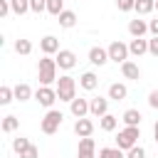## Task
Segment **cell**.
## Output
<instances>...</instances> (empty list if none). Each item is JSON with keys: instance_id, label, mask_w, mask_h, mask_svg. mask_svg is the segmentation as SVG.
Returning a JSON list of instances; mask_svg holds the SVG:
<instances>
[{"instance_id": "cb8c5ba5", "label": "cell", "mask_w": 158, "mask_h": 158, "mask_svg": "<svg viewBox=\"0 0 158 158\" xmlns=\"http://www.w3.org/2000/svg\"><path fill=\"white\" fill-rule=\"evenodd\" d=\"M15 52H17V54H22V57H27V54L32 52V42H30V40H25V37H20V40L15 42Z\"/></svg>"}, {"instance_id": "603a6c76", "label": "cell", "mask_w": 158, "mask_h": 158, "mask_svg": "<svg viewBox=\"0 0 158 158\" xmlns=\"http://www.w3.org/2000/svg\"><path fill=\"white\" fill-rule=\"evenodd\" d=\"M15 99H17V101H27V99H32V89H30V84H17V86H15Z\"/></svg>"}, {"instance_id": "9c48e42d", "label": "cell", "mask_w": 158, "mask_h": 158, "mask_svg": "<svg viewBox=\"0 0 158 158\" xmlns=\"http://www.w3.org/2000/svg\"><path fill=\"white\" fill-rule=\"evenodd\" d=\"M89 62H91L94 67H104L106 62H111V59H109V49H104V47H91V49H89Z\"/></svg>"}, {"instance_id": "2e32d148", "label": "cell", "mask_w": 158, "mask_h": 158, "mask_svg": "<svg viewBox=\"0 0 158 158\" xmlns=\"http://www.w3.org/2000/svg\"><path fill=\"white\" fill-rule=\"evenodd\" d=\"M79 86H81L84 91H94V89L99 86V79H96V74H94V72H84V74L79 77Z\"/></svg>"}, {"instance_id": "d6a6232c", "label": "cell", "mask_w": 158, "mask_h": 158, "mask_svg": "<svg viewBox=\"0 0 158 158\" xmlns=\"http://www.w3.org/2000/svg\"><path fill=\"white\" fill-rule=\"evenodd\" d=\"M30 10L37 12V15L44 12V10H47V0H30Z\"/></svg>"}, {"instance_id": "8fae6325", "label": "cell", "mask_w": 158, "mask_h": 158, "mask_svg": "<svg viewBox=\"0 0 158 158\" xmlns=\"http://www.w3.org/2000/svg\"><path fill=\"white\" fill-rule=\"evenodd\" d=\"M94 151H96V143L91 136H84L79 141V151H77V158H94Z\"/></svg>"}, {"instance_id": "1f68e13d", "label": "cell", "mask_w": 158, "mask_h": 158, "mask_svg": "<svg viewBox=\"0 0 158 158\" xmlns=\"http://www.w3.org/2000/svg\"><path fill=\"white\" fill-rule=\"evenodd\" d=\"M116 7H118L121 12H131V10L136 7V0H116Z\"/></svg>"}, {"instance_id": "83f0119b", "label": "cell", "mask_w": 158, "mask_h": 158, "mask_svg": "<svg viewBox=\"0 0 158 158\" xmlns=\"http://www.w3.org/2000/svg\"><path fill=\"white\" fill-rule=\"evenodd\" d=\"M99 158H126V156H123V151L116 146V148H101V151H99Z\"/></svg>"}, {"instance_id": "f1b7e54d", "label": "cell", "mask_w": 158, "mask_h": 158, "mask_svg": "<svg viewBox=\"0 0 158 158\" xmlns=\"http://www.w3.org/2000/svg\"><path fill=\"white\" fill-rule=\"evenodd\" d=\"M62 10H64V0H47V12H49V15L57 17Z\"/></svg>"}, {"instance_id": "44dd1931", "label": "cell", "mask_w": 158, "mask_h": 158, "mask_svg": "<svg viewBox=\"0 0 158 158\" xmlns=\"http://www.w3.org/2000/svg\"><path fill=\"white\" fill-rule=\"evenodd\" d=\"M57 17H59V27H64V30H69V27L77 25V15H74L72 10H62Z\"/></svg>"}, {"instance_id": "ffe728a7", "label": "cell", "mask_w": 158, "mask_h": 158, "mask_svg": "<svg viewBox=\"0 0 158 158\" xmlns=\"http://www.w3.org/2000/svg\"><path fill=\"white\" fill-rule=\"evenodd\" d=\"M99 126H101V131L111 133V131L118 126V116H114V114H104V116L99 118Z\"/></svg>"}, {"instance_id": "ab89813d", "label": "cell", "mask_w": 158, "mask_h": 158, "mask_svg": "<svg viewBox=\"0 0 158 158\" xmlns=\"http://www.w3.org/2000/svg\"><path fill=\"white\" fill-rule=\"evenodd\" d=\"M156 10H158V0H156Z\"/></svg>"}, {"instance_id": "ac0fdd59", "label": "cell", "mask_w": 158, "mask_h": 158, "mask_svg": "<svg viewBox=\"0 0 158 158\" xmlns=\"http://www.w3.org/2000/svg\"><path fill=\"white\" fill-rule=\"evenodd\" d=\"M128 32H131L133 37H143V35L148 32V22L136 17V20H131V22H128Z\"/></svg>"}, {"instance_id": "7a4b0ae2", "label": "cell", "mask_w": 158, "mask_h": 158, "mask_svg": "<svg viewBox=\"0 0 158 158\" xmlns=\"http://www.w3.org/2000/svg\"><path fill=\"white\" fill-rule=\"evenodd\" d=\"M54 89H57L59 101H72V99H77V81H74V77H69V74L59 77Z\"/></svg>"}, {"instance_id": "8992f818", "label": "cell", "mask_w": 158, "mask_h": 158, "mask_svg": "<svg viewBox=\"0 0 158 158\" xmlns=\"http://www.w3.org/2000/svg\"><path fill=\"white\" fill-rule=\"evenodd\" d=\"M35 99H37V101H40L44 109H52V104H54L59 96H57V89H52V86H44V84H42V86H37Z\"/></svg>"}, {"instance_id": "f35d334b", "label": "cell", "mask_w": 158, "mask_h": 158, "mask_svg": "<svg viewBox=\"0 0 158 158\" xmlns=\"http://www.w3.org/2000/svg\"><path fill=\"white\" fill-rule=\"evenodd\" d=\"M153 136H156V143H158V121H156V126H153Z\"/></svg>"}, {"instance_id": "8d00e7d4", "label": "cell", "mask_w": 158, "mask_h": 158, "mask_svg": "<svg viewBox=\"0 0 158 158\" xmlns=\"http://www.w3.org/2000/svg\"><path fill=\"white\" fill-rule=\"evenodd\" d=\"M148 52H151L153 57H158V37H153V40H148Z\"/></svg>"}, {"instance_id": "52a82bcc", "label": "cell", "mask_w": 158, "mask_h": 158, "mask_svg": "<svg viewBox=\"0 0 158 158\" xmlns=\"http://www.w3.org/2000/svg\"><path fill=\"white\" fill-rule=\"evenodd\" d=\"M89 114L96 116V118H101L104 114H109V99H104V96L89 99Z\"/></svg>"}, {"instance_id": "836d02e7", "label": "cell", "mask_w": 158, "mask_h": 158, "mask_svg": "<svg viewBox=\"0 0 158 158\" xmlns=\"http://www.w3.org/2000/svg\"><path fill=\"white\" fill-rule=\"evenodd\" d=\"M20 158H40V148L37 146H30V148H25L20 153Z\"/></svg>"}, {"instance_id": "d6986e66", "label": "cell", "mask_w": 158, "mask_h": 158, "mask_svg": "<svg viewBox=\"0 0 158 158\" xmlns=\"http://www.w3.org/2000/svg\"><path fill=\"white\" fill-rule=\"evenodd\" d=\"M141 118H143V116H141V111H138V109H126V111H123V116H121V121H123L126 126H138V123H141Z\"/></svg>"}, {"instance_id": "e0dca14e", "label": "cell", "mask_w": 158, "mask_h": 158, "mask_svg": "<svg viewBox=\"0 0 158 158\" xmlns=\"http://www.w3.org/2000/svg\"><path fill=\"white\" fill-rule=\"evenodd\" d=\"M128 96V89H126V84H118V81H114L111 86H109V99H114V101H123Z\"/></svg>"}, {"instance_id": "4316f807", "label": "cell", "mask_w": 158, "mask_h": 158, "mask_svg": "<svg viewBox=\"0 0 158 158\" xmlns=\"http://www.w3.org/2000/svg\"><path fill=\"white\" fill-rule=\"evenodd\" d=\"M30 146H32V143H30V141H27L25 136H17V138H12V151H15L17 156H20V153H22L25 148H30Z\"/></svg>"}, {"instance_id": "6da1fadb", "label": "cell", "mask_w": 158, "mask_h": 158, "mask_svg": "<svg viewBox=\"0 0 158 158\" xmlns=\"http://www.w3.org/2000/svg\"><path fill=\"white\" fill-rule=\"evenodd\" d=\"M37 77H40V84L49 86L57 81V59H52L49 54H44L37 64Z\"/></svg>"}, {"instance_id": "484cf974", "label": "cell", "mask_w": 158, "mask_h": 158, "mask_svg": "<svg viewBox=\"0 0 158 158\" xmlns=\"http://www.w3.org/2000/svg\"><path fill=\"white\" fill-rule=\"evenodd\" d=\"M10 7L15 15H25L30 10V0H10Z\"/></svg>"}, {"instance_id": "f546056e", "label": "cell", "mask_w": 158, "mask_h": 158, "mask_svg": "<svg viewBox=\"0 0 158 158\" xmlns=\"http://www.w3.org/2000/svg\"><path fill=\"white\" fill-rule=\"evenodd\" d=\"M12 96H15V89H10V86H0V104H2V106H7V104L12 101Z\"/></svg>"}, {"instance_id": "4fadbf2b", "label": "cell", "mask_w": 158, "mask_h": 158, "mask_svg": "<svg viewBox=\"0 0 158 158\" xmlns=\"http://www.w3.org/2000/svg\"><path fill=\"white\" fill-rule=\"evenodd\" d=\"M74 133H77L79 138L91 136V133H94V121H89L86 116H84V118H77V121H74Z\"/></svg>"}, {"instance_id": "74e56055", "label": "cell", "mask_w": 158, "mask_h": 158, "mask_svg": "<svg viewBox=\"0 0 158 158\" xmlns=\"http://www.w3.org/2000/svg\"><path fill=\"white\" fill-rule=\"evenodd\" d=\"M148 32H151V35H153V37H158V17H156V20H151V22H148Z\"/></svg>"}, {"instance_id": "7c38bea8", "label": "cell", "mask_w": 158, "mask_h": 158, "mask_svg": "<svg viewBox=\"0 0 158 158\" xmlns=\"http://www.w3.org/2000/svg\"><path fill=\"white\" fill-rule=\"evenodd\" d=\"M40 49H42V54H57L59 52V40L54 35H44L40 40Z\"/></svg>"}, {"instance_id": "4dcf8cb0", "label": "cell", "mask_w": 158, "mask_h": 158, "mask_svg": "<svg viewBox=\"0 0 158 158\" xmlns=\"http://www.w3.org/2000/svg\"><path fill=\"white\" fill-rule=\"evenodd\" d=\"M126 158H146V148L136 143L133 148H128V151H126Z\"/></svg>"}, {"instance_id": "277c9868", "label": "cell", "mask_w": 158, "mask_h": 158, "mask_svg": "<svg viewBox=\"0 0 158 158\" xmlns=\"http://www.w3.org/2000/svg\"><path fill=\"white\" fill-rule=\"evenodd\" d=\"M62 118H64V114H62V111H57V109H49V111L44 114L42 123H40L42 133H47V136L57 133V131H59V126H62Z\"/></svg>"}, {"instance_id": "ba28073f", "label": "cell", "mask_w": 158, "mask_h": 158, "mask_svg": "<svg viewBox=\"0 0 158 158\" xmlns=\"http://www.w3.org/2000/svg\"><path fill=\"white\" fill-rule=\"evenodd\" d=\"M54 59H57V67H59V69H72V67L77 64V54H74L72 49H59Z\"/></svg>"}, {"instance_id": "5bb4252c", "label": "cell", "mask_w": 158, "mask_h": 158, "mask_svg": "<svg viewBox=\"0 0 158 158\" xmlns=\"http://www.w3.org/2000/svg\"><path fill=\"white\" fill-rule=\"evenodd\" d=\"M128 52H131L133 57L146 54V52H148V40H143V37H133V40L128 42Z\"/></svg>"}, {"instance_id": "e575fe53", "label": "cell", "mask_w": 158, "mask_h": 158, "mask_svg": "<svg viewBox=\"0 0 158 158\" xmlns=\"http://www.w3.org/2000/svg\"><path fill=\"white\" fill-rule=\"evenodd\" d=\"M7 12H12L10 0H0V17H7Z\"/></svg>"}, {"instance_id": "30bf717a", "label": "cell", "mask_w": 158, "mask_h": 158, "mask_svg": "<svg viewBox=\"0 0 158 158\" xmlns=\"http://www.w3.org/2000/svg\"><path fill=\"white\" fill-rule=\"evenodd\" d=\"M69 111H72V116H77V118H84L86 114H89V99H72L69 101Z\"/></svg>"}, {"instance_id": "d590c367", "label": "cell", "mask_w": 158, "mask_h": 158, "mask_svg": "<svg viewBox=\"0 0 158 158\" xmlns=\"http://www.w3.org/2000/svg\"><path fill=\"white\" fill-rule=\"evenodd\" d=\"M148 106H151V109H158V89H153V91L148 94Z\"/></svg>"}, {"instance_id": "5b68a950", "label": "cell", "mask_w": 158, "mask_h": 158, "mask_svg": "<svg viewBox=\"0 0 158 158\" xmlns=\"http://www.w3.org/2000/svg\"><path fill=\"white\" fill-rule=\"evenodd\" d=\"M106 49H109V59L116 62V64H123V62L128 59V54H131V52H128V44H123V42H118V40L111 42Z\"/></svg>"}, {"instance_id": "d4e9b609", "label": "cell", "mask_w": 158, "mask_h": 158, "mask_svg": "<svg viewBox=\"0 0 158 158\" xmlns=\"http://www.w3.org/2000/svg\"><path fill=\"white\" fill-rule=\"evenodd\" d=\"M17 126H20V118H17V116H12V114H10V116H5V118H2V131H5V133H12Z\"/></svg>"}, {"instance_id": "9a60e30c", "label": "cell", "mask_w": 158, "mask_h": 158, "mask_svg": "<svg viewBox=\"0 0 158 158\" xmlns=\"http://www.w3.org/2000/svg\"><path fill=\"white\" fill-rule=\"evenodd\" d=\"M121 72H123V77H126V79H133V81H138V79H141V69H138V64H136V62H131V59H126V62L121 64Z\"/></svg>"}, {"instance_id": "7402d4cb", "label": "cell", "mask_w": 158, "mask_h": 158, "mask_svg": "<svg viewBox=\"0 0 158 158\" xmlns=\"http://www.w3.org/2000/svg\"><path fill=\"white\" fill-rule=\"evenodd\" d=\"M138 15H148L156 10V0H136V7H133Z\"/></svg>"}, {"instance_id": "3957f363", "label": "cell", "mask_w": 158, "mask_h": 158, "mask_svg": "<svg viewBox=\"0 0 158 158\" xmlns=\"http://www.w3.org/2000/svg\"><path fill=\"white\" fill-rule=\"evenodd\" d=\"M138 138H141V128H138V126H126L123 131H118L116 146H118L121 151H128V148H133V146L138 143Z\"/></svg>"}]
</instances>
